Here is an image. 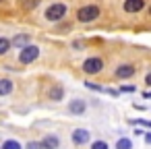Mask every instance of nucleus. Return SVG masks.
<instances>
[{"mask_svg":"<svg viewBox=\"0 0 151 149\" xmlns=\"http://www.w3.org/2000/svg\"><path fill=\"white\" fill-rule=\"evenodd\" d=\"M97 17H99V6H95V4H87V6H81L77 11V19L81 23H91Z\"/></svg>","mask_w":151,"mask_h":149,"instance_id":"obj_1","label":"nucleus"},{"mask_svg":"<svg viewBox=\"0 0 151 149\" xmlns=\"http://www.w3.org/2000/svg\"><path fill=\"white\" fill-rule=\"evenodd\" d=\"M37 56H40V48L33 46V44H27V46L21 48V52H19V62H21V64H31Z\"/></svg>","mask_w":151,"mask_h":149,"instance_id":"obj_2","label":"nucleus"},{"mask_svg":"<svg viewBox=\"0 0 151 149\" xmlns=\"http://www.w3.org/2000/svg\"><path fill=\"white\" fill-rule=\"evenodd\" d=\"M83 71H85L87 75H99V73L104 71V60H101L99 56L87 58V60L83 62Z\"/></svg>","mask_w":151,"mask_h":149,"instance_id":"obj_3","label":"nucleus"},{"mask_svg":"<svg viewBox=\"0 0 151 149\" xmlns=\"http://www.w3.org/2000/svg\"><path fill=\"white\" fill-rule=\"evenodd\" d=\"M62 17H66V6L56 2V4H50L48 11H46V19L48 21H60Z\"/></svg>","mask_w":151,"mask_h":149,"instance_id":"obj_4","label":"nucleus"},{"mask_svg":"<svg viewBox=\"0 0 151 149\" xmlns=\"http://www.w3.org/2000/svg\"><path fill=\"white\" fill-rule=\"evenodd\" d=\"M85 110H87V101H85V99H70L68 112H70L73 116H83Z\"/></svg>","mask_w":151,"mask_h":149,"instance_id":"obj_5","label":"nucleus"},{"mask_svg":"<svg viewBox=\"0 0 151 149\" xmlns=\"http://www.w3.org/2000/svg\"><path fill=\"white\" fill-rule=\"evenodd\" d=\"M89 139H91V132H89L87 128H77V130L73 132V143H75V145H87Z\"/></svg>","mask_w":151,"mask_h":149,"instance_id":"obj_6","label":"nucleus"},{"mask_svg":"<svg viewBox=\"0 0 151 149\" xmlns=\"http://www.w3.org/2000/svg\"><path fill=\"white\" fill-rule=\"evenodd\" d=\"M137 73V68L132 66V64H120L116 71H114V75L118 77V79H128V77H132Z\"/></svg>","mask_w":151,"mask_h":149,"instance_id":"obj_7","label":"nucleus"},{"mask_svg":"<svg viewBox=\"0 0 151 149\" xmlns=\"http://www.w3.org/2000/svg\"><path fill=\"white\" fill-rule=\"evenodd\" d=\"M40 143H42L44 149H58V147H60V139H58L56 135H46Z\"/></svg>","mask_w":151,"mask_h":149,"instance_id":"obj_8","label":"nucleus"},{"mask_svg":"<svg viewBox=\"0 0 151 149\" xmlns=\"http://www.w3.org/2000/svg\"><path fill=\"white\" fill-rule=\"evenodd\" d=\"M145 6V0H124V11L126 13H139Z\"/></svg>","mask_w":151,"mask_h":149,"instance_id":"obj_9","label":"nucleus"},{"mask_svg":"<svg viewBox=\"0 0 151 149\" xmlns=\"http://www.w3.org/2000/svg\"><path fill=\"white\" fill-rule=\"evenodd\" d=\"M62 97H64V87H62V85H54V87L50 89V99L60 101Z\"/></svg>","mask_w":151,"mask_h":149,"instance_id":"obj_10","label":"nucleus"},{"mask_svg":"<svg viewBox=\"0 0 151 149\" xmlns=\"http://www.w3.org/2000/svg\"><path fill=\"white\" fill-rule=\"evenodd\" d=\"M29 44V35H15L13 40H11V46H17V48H25Z\"/></svg>","mask_w":151,"mask_h":149,"instance_id":"obj_11","label":"nucleus"},{"mask_svg":"<svg viewBox=\"0 0 151 149\" xmlns=\"http://www.w3.org/2000/svg\"><path fill=\"white\" fill-rule=\"evenodd\" d=\"M13 91V81L11 79H0V95H9Z\"/></svg>","mask_w":151,"mask_h":149,"instance_id":"obj_12","label":"nucleus"},{"mask_svg":"<svg viewBox=\"0 0 151 149\" xmlns=\"http://www.w3.org/2000/svg\"><path fill=\"white\" fill-rule=\"evenodd\" d=\"M116 149H132V141L128 137H120L116 141Z\"/></svg>","mask_w":151,"mask_h":149,"instance_id":"obj_13","label":"nucleus"},{"mask_svg":"<svg viewBox=\"0 0 151 149\" xmlns=\"http://www.w3.org/2000/svg\"><path fill=\"white\" fill-rule=\"evenodd\" d=\"M9 50H11V40H6V37H0V56L9 54Z\"/></svg>","mask_w":151,"mask_h":149,"instance_id":"obj_14","label":"nucleus"},{"mask_svg":"<svg viewBox=\"0 0 151 149\" xmlns=\"http://www.w3.org/2000/svg\"><path fill=\"white\" fill-rule=\"evenodd\" d=\"M2 149H23V147H21V143H19V141L9 139V141H4V143H2Z\"/></svg>","mask_w":151,"mask_h":149,"instance_id":"obj_15","label":"nucleus"},{"mask_svg":"<svg viewBox=\"0 0 151 149\" xmlns=\"http://www.w3.org/2000/svg\"><path fill=\"white\" fill-rule=\"evenodd\" d=\"M85 87H87V89H91V91L104 93V87H101V85H95V83H89V81H87V83H85Z\"/></svg>","mask_w":151,"mask_h":149,"instance_id":"obj_16","label":"nucleus"},{"mask_svg":"<svg viewBox=\"0 0 151 149\" xmlns=\"http://www.w3.org/2000/svg\"><path fill=\"white\" fill-rule=\"evenodd\" d=\"M25 149H44V147H42L40 141H29V143L25 145Z\"/></svg>","mask_w":151,"mask_h":149,"instance_id":"obj_17","label":"nucleus"},{"mask_svg":"<svg viewBox=\"0 0 151 149\" xmlns=\"http://www.w3.org/2000/svg\"><path fill=\"white\" fill-rule=\"evenodd\" d=\"M132 124H141V126H147V128H151V120H145V118H139V120H130Z\"/></svg>","mask_w":151,"mask_h":149,"instance_id":"obj_18","label":"nucleus"},{"mask_svg":"<svg viewBox=\"0 0 151 149\" xmlns=\"http://www.w3.org/2000/svg\"><path fill=\"white\" fill-rule=\"evenodd\" d=\"M91 149H108V143L106 141H95V143H91Z\"/></svg>","mask_w":151,"mask_h":149,"instance_id":"obj_19","label":"nucleus"},{"mask_svg":"<svg viewBox=\"0 0 151 149\" xmlns=\"http://www.w3.org/2000/svg\"><path fill=\"white\" fill-rule=\"evenodd\" d=\"M137 87H132V85H124V87H120V91H126V93H130V91H134Z\"/></svg>","mask_w":151,"mask_h":149,"instance_id":"obj_20","label":"nucleus"},{"mask_svg":"<svg viewBox=\"0 0 151 149\" xmlns=\"http://www.w3.org/2000/svg\"><path fill=\"white\" fill-rule=\"evenodd\" d=\"M35 4H40V0H29V2H27V9H33Z\"/></svg>","mask_w":151,"mask_h":149,"instance_id":"obj_21","label":"nucleus"},{"mask_svg":"<svg viewBox=\"0 0 151 149\" xmlns=\"http://www.w3.org/2000/svg\"><path fill=\"white\" fill-rule=\"evenodd\" d=\"M145 83H147V85H149V87H151V73H149V75H147V77H145Z\"/></svg>","mask_w":151,"mask_h":149,"instance_id":"obj_22","label":"nucleus"},{"mask_svg":"<svg viewBox=\"0 0 151 149\" xmlns=\"http://www.w3.org/2000/svg\"><path fill=\"white\" fill-rule=\"evenodd\" d=\"M145 141H147V143H151V132H145Z\"/></svg>","mask_w":151,"mask_h":149,"instance_id":"obj_23","label":"nucleus"},{"mask_svg":"<svg viewBox=\"0 0 151 149\" xmlns=\"http://www.w3.org/2000/svg\"><path fill=\"white\" fill-rule=\"evenodd\" d=\"M149 15H151V6H149Z\"/></svg>","mask_w":151,"mask_h":149,"instance_id":"obj_24","label":"nucleus"},{"mask_svg":"<svg viewBox=\"0 0 151 149\" xmlns=\"http://www.w3.org/2000/svg\"><path fill=\"white\" fill-rule=\"evenodd\" d=\"M0 2H4V0H0Z\"/></svg>","mask_w":151,"mask_h":149,"instance_id":"obj_25","label":"nucleus"}]
</instances>
